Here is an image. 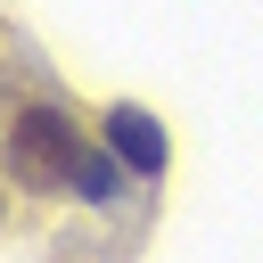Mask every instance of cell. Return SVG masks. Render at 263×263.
Returning a JSON list of instances; mask_svg holds the SVG:
<instances>
[{"label": "cell", "instance_id": "6da1fadb", "mask_svg": "<svg viewBox=\"0 0 263 263\" xmlns=\"http://www.w3.org/2000/svg\"><path fill=\"white\" fill-rule=\"evenodd\" d=\"M8 164H16L25 189H74L82 205H115V197H123V173H132V164H123L107 140H90L82 115L58 107V99H16V107H8Z\"/></svg>", "mask_w": 263, "mask_h": 263}, {"label": "cell", "instance_id": "7a4b0ae2", "mask_svg": "<svg viewBox=\"0 0 263 263\" xmlns=\"http://www.w3.org/2000/svg\"><path fill=\"white\" fill-rule=\"evenodd\" d=\"M99 132H107V148H115L132 173H148V181H156V173H164V156H173V148H164V123H156L148 107H107V123H99Z\"/></svg>", "mask_w": 263, "mask_h": 263}]
</instances>
